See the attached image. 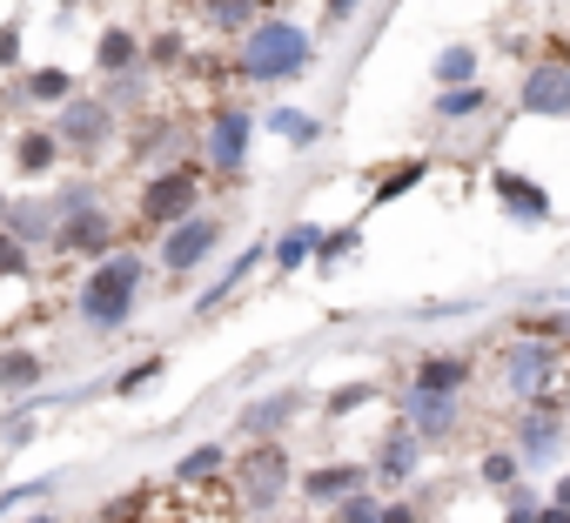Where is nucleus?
Instances as JSON below:
<instances>
[{
    "instance_id": "49",
    "label": "nucleus",
    "mask_w": 570,
    "mask_h": 523,
    "mask_svg": "<svg viewBox=\"0 0 570 523\" xmlns=\"http://www.w3.org/2000/svg\"><path fill=\"white\" fill-rule=\"evenodd\" d=\"M289 523H309V516H289Z\"/></svg>"
},
{
    "instance_id": "48",
    "label": "nucleus",
    "mask_w": 570,
    "mask_h": 523,
    "mask_svg": "<svg viewBox=\"0 0 570 523\" xmlns=\"http://www.w3.org/2000/svg\"><path fill=\"white\" fill-rule=\"evenodd\" d=\"M0 221H8V195H0Z\"/></svg>"
},
{
    "instance_id": "23",
    "label": "nucleus",
    "mask_w": 570,
    "mask_h": 523,
    "mask_svg": "<svg viewBox=\"0 0 570 523\" xmlns=\"http://www.w3.org/2000/svg\"><path fill=\"white\" fill-rule=\"evenodd\" d=\"M195 8H202V21H215L222 34H242L248 21H262L268 0H195Z\"/></svg>"
},
{
    "instance_id": "16",
    "label": "nucleus",
    "mask_w": 570,
    "mask_h": 523,
    "mask_svg": "<svg viewBox=\"0 0 570 523\" xmlns=\"http://www.w3.org/2000/svg\"><path fill=\"white\" fill-rule=\"evenodd\" d=\"M376 470H383L390 483H410V476L423 470V436H416L410 423H396V430L376 443Z\"/></svg>"
},
{
    "instance_id": "43",
    "label": "nucleus",
    "mask_w": 570,
    "mask_h": 523,
    "mask_svg": "<svg viewBox=\"0 0 570 523\" xmlns=\"http://www.w3.org/2000/svg\"><path fill=\"white\" fill-rule=\"evenodd\" d=\"M383 523H423V516H416L410 496H403V503H383Z\"/></svg>"
},
{
    "instance_id": "35",
    "label": "nucleus",
    "mask_w": 570,
    "mask_h": 523,
    "mask_svg": "<svg viewBox=\"0 0 570 523\" xmlns=\"http://www.w3.org/2000/svg\"><path fill=\"white\" fill-rule=\"evenodd\" d=\"M517 476H523V456H517V450H490V456H483V483H490V490H510Z\"/></svg>"
},
{
    "instance_id": "45",
    "label": "nucleus",
    "mask_w": 570,
    "mask_h": 523,
    "mask_svg": "<svg viewBox=\"0 0 570 523\" xmlns=\"http://www.w3.org/2000/svg\"><path fill=\"white\" fill-rule=\"evenodd\" d=\"M537 523H570V510L563 503H537Z\"/></svg>"
},
{
    "instance_id": "32",
    "label": "nucleus",
    "mask_w": 570,
    "mask_h": 523,
    "mask_svg": "<svg viewBox=\"0 0 570 523\" xmlns=\"http://www.w3.org/2000/svg\"><path fill=\"white\" fill-rule=\"evenodd\" d=\"M363 248V221H350V228H336V235H323V248H316V262L323 269H336V262H350Z\"/></svg>"
},
{
    "instance_id": "4",
    "label": "nucleus",
    "mask_w": 570,
    "mask_h": 523,
    "mask_svg": "<svg viewBox=\"0 0 570 523\" xmlns=\"http://www.w3.org/2000/svg\"><path fill=\"white\" fill-rule=\"evenodd\" d=\"M289 483H296L289 450H282L275 436H248V450H242V463H235V496H242L248 510H275L282 496H289Z\"/></svg>"
},
{
    "instance_id": "29",
    "label": "nucleus",
    "mask_w": 570,
    "mask_h": 523,
    "mask_svg": "<svg viewBox=\"0 0 570 523\" xmlns=\"http://www.w3.org/2000/svg\"><path fill=\"white\" fill-rule=\"evenodd\" d=\"M330 523H383V503H376L370 483H363V490H350V496L330 503Z\"/></svg>"
},
{
    "instance_id": "39",
    "label": "nucleus",
    "mask_w": 570,
    "mask_h": 523,
    "mask_svg": "<svg viewBox=\"0 0 570 523\" xmlns=\"http://www.w3.org/2000/svg\"><path fill=\"white\" fill-rule=\"evenodd\" d=\"M48 490H55V476H41V483H14L8 496H0V516H8L14 503H35V496H48Z\"/></svg>"
},
{
    "instance_id": "44",
    "label": "nucleus",
    "mask_w": 570,
    "mask_h": 523,
    "mask_svg": "<svg viewBox=\"0 0 570 523\" xmlns=\"http://www.w3.org/2000/svg\"><path fill=\"white\" fill-rule=\"evenodd\" d=\"M503 523H537V503H517V496H510V510H503Z\"/></svg>"
},
{
    "instance_id": "42",
    "label": "nucleus",
    "mask_w": 570,
    "mask_h": 523,
    "mask_svg": "<svg viewBox=\"0 0 570 523\" xmlns=\"http://www.w3.org/2000/svg\"><path fill=\"white\" fill-rule=\"evenodd\" d=\"M356 8H363V0H323V21H330V28H343Z\"/></svg>"
},
{
    "instance_id": "31",
    "label": "nucleus",
    "mask_w": 570,
    "mask_h": 523,
    "mask_svg": "<svg viewBox=\"0 0 570 523\" xmlns=\"http://www.w3.org/2000/svg\"><path fill=\"white\" fill-rule=\"evenodd\" d=\"M376 403V383H343V389H330V403H323V416H356V409H370Z\"/></svg>"
},
{
    "instance_id": "19",
    "label": "nucleus",
    "mask_w": 570,
    "mask_h": 523,
    "mask_svg": "<svg viewBox=\"0 0 570 523\" xmlns=\"http://www.w3.org/2000/svg\"><path fill=\"white\" fill-rule=\"evenodd\" d=\"M55 161H61V135L55 128H21L14 135V168L21 175H48Z\"/></svg>"
},
{
    "instance_id": "8",
    "label": "nucleus",
    "mask_w": 570,
    "mask_h": 523,
    "mask_svg": "<svg viewBox=\"0 0 570 523\" xmlns=\"http://www.w3.org/2000/svg\"><path fill=\"white\" fill-rule=\"evenodd\" d=\"M517 115H543V121H570V61H537L517 88Z\"/></svg>"
},
{
    "instance_id": "25",
    "label": "nucleus",
    "mask_w": 570,
    "mask_h": 523,
    "mask_svg": "<svg viewBox=\"0 0 570 523\" xmlns=\"http://www.w3.org/2000/svg\"><path fill=\"white\" fill-rule=\"evenodd\" d=\"M436 88H463V81H476V48H463V41H450L443 55H436Z\"/></svg>"
},
{
    "instance_id": "36",
    "label": "nucleus",
    "mask_w": 570,
    "mask_h": 523,
    "mask_svg": "<svg viewBox=\"0 0 570 523\" xmlns=\"http://www.w3.org/2000/svg\"><path fill=\"white\" fill-rule=\"evenodd\" d=\"M14 276H28V241L14 228H0V283H14Z\"/></svg>"
},
{
    "instance_id": "27",
    "label": "nucleus",
    "mask_w": 570,
    "mask_h": 523,
    "mask_svg": "<svg viewBox=\"0 0 570 523\" xmlns=\"http://www.w3.org/2000/svg\"><path fill=\"white\" fill-rule=\"evenodd\" d=\"M268 128H275L282 141H296V148H316V141H323V121H316V115H303V108H275V115H268Z\"/></svg>"
},
{
    "instance_id": "20",
    "label": "nucleus",
    "mask_w": 570,
    "mask_h": 523,
    "mask_svg": "<svg viewBox=\"0 0 570 523\" xmlns=\"http://www.w3.org/2000/svg\"><path fill=\"white\" fill-rule=\"evenodd\" d=\"M316 248H323V228L316 221H296L289 235L268 248V262H275V269H303V262H316Z\"/></svg>"
},
{
    "instance_id": "2",
    "label": "nucleus",
    "mask_w": 570,
    "mask_h": 523,
    "mask_svg": "<svg viewBox=\"0 0 570 523\" xmlns=\"http://www.w3.org/2000/svg\"><path fill=\"white\" fill-rule=\"evenodd\" d=\"M141 289H148V262H141V248H115V255H101L95 269H88L75 309H81V323H88L95 336H108V329H121V323L135 316Z\"/></svg>"
},
{
    "instance_id": "46",
    "label": "nucleus",
    "mask_w": 570,
    "mask_h": 523,
    "mask_svg": "<svg viewBox=\"0 0 570 523\" xmlns=\"http://www.w3.org/2000/svg\"><path fill=\"white\" fill-rule=\"evenodd\" d=\"M550 503H563V510H570V470L557 476V490H550Z\"/></svg>"
},
{
    "instance_id": "33",
    "label": "nucleus",
    "mask_w": 570,
    "mask_h": 523,
    "mask_svg": "<svg viewBox=\"0 0 570 523\" xmlns=\"http://www.w3.org/2000/svg\"><path fill=\"white\" fill-rule=\"evenodd\" d=\"M141 61H155V68H181V61H188V41H181V28H161V34L141 48Z\"/></svg>"
},
{
    "instance_id": "5",
    "label": "nucleus",
    "mask_w": 570,
    "mask_h": 523,
    "mask_svg": "<svg viewBox=\"0 0 570 523\" xmlns=\"http://www.w3.org/2000/svg\"><path fill=\"white\" fill-rule=\"evenodd\" d=\"M563 369H570V349H557V343H510L503 356H497V376H503V389H517L523 403L530 396H550L557 383H563Z\"/></svg>"
},
{
    "instance_id": "15",
    "label": "nucleus",
    "mask_w": 570,
    "mask_h": 523,
    "mask_svg": "<svg viewBox=\"0 0 570 523\" xmlns=\"http://www.w3.org/2000/svg\"><path fill=\"white\" fill-rule=\"evenodd\" d=\"M363 483H370V470H363L356 456H336V463L303 470V503H336V496H350V490H363Z\"/></svg>"
},
{
    "instance_id": "30",
    "label": "nucleus",
    "mask_w": 570,
    "mask_h": 523,
    "mask_svg": "<svg viewBox=\"0 0 570 523\" xmlns=\"http://www.w3.org/2000/svg\"><path fill=\"white\" fill-rule=\"evenodd\" d=\"M55 221H61L55 208H8V228H14L21 241H41V235L55 241Z\"/></svg>"
},
{
    "instance_id": "13",
    "label": "nucleus",
    "mask_w": 570,
    "mask_h": 523,
    "mask_svg": "<svg viewBox=\"0 0 570 523\" xmlns=\"http://www.w3.org/2000/svg\"><path fill=\"white\" fill-rule=\"evenodd\" d=\"M309 403V389L303 383H289V389H275V396H262V403H248L242 409V436H282L296 423V409Z\"/></svg>"
},
{
    "instance_id": "11",
    "label": "nucleus",
    "mask_w": 570,
    "mask_h": 523,
    "mask_svg": "<svg viewBox=\"0 0 570 523\" xmlns=\"http://www.w3.org/2000/svg\"><path fill=\"white\" fill-rule=\"evenodd\" d=\"M55 248L61 255H81V262H101V255H115V221H108V208H75V215H61L55 221Z\"/></svg>"
},
{
    "instance_id": "40",
    "label": "nucleus",
    "mask_w": 570,
    "mask_h": 523,
    "mask_svg": "<svg viewBox=\"0 0 570 523\" xmlns=\"http://www.w3.org/2000/svg\"><path fill=\"white\" fill-rule=\"evenodd\" d=\"M0 68H21V21H0Z\"/></svg>"
},
{
    "instance_id": "17",
    "label": "nucleus",
    "mask_w": 570,
    "mask_h": 523,
    "mask_svg": "<svg viewBox=\"0 0 570 523\" xmlns=\"http://www.w3.org/2000/svg\"><path fill=\"white\" fill-rule=\"evenodd\" d=\"M268 248H275V241H248V248H242V255L228 262V269H222V276L208 283V296H202L195 309H202V316H208V309H222V303H228V296H235V289H242V283H248V276L262 269V262H268Z\"/></svg>"
},
{
    "instance_id": "7",
    "label": "nucleus",
    "mask_w": 570,
    "mask_h": 523,
    "mask_svg": "<svg viewBox=\"0 0 570 523\" xmlns=\"http://www.w3.org/2000/svg\"><path fill=\"white\" fill-rule=\"evenodd\" d=\"M403 423H410L423 443L456 436V430H463V389H423V383H410V389H403Z\"/></svg>"
},
{
    "instance_id": "18",
    "label": "nucleus",
    "mask_w": 570,
    "mask_h": 523,
    "mask_svg": "<svg viewBox=\"0 0 570 523\" xmlns=\"http://www.w3.org/2000/svg\"><path fill=\"white\" fill-rule=\"evenodd\" d=\"M128 68H141V34H135V28H101V41H95V75L108 81V75H128Z\"/></svg>"
},
{
    "instance_id": "26",
    "label": "nucleus",
    "mask_w": 570,
    "mask_h": 523,
    "mask_svg": "<svg viewBox=\"0 0 570 523\" xmlns=\"http://www.w3.org/2000/svg\"><path fill=\"white\" fill-rule=\"evenodd\" d=\"M41 383V356L35 349H0V389H35Z\"/></svg>"
},
{
    "instance_id": "6",
    "label": "nucleus",
    "mask_w": 570,
    "mask_h": 523,
    "mask_svg": "<svg viewBox=\"0 0 570 523\" xmlns=\"http://www.w3.org/2000/svg\"><path fill=\"white\" fill-rule=\"evenodd\" d=\"M248 141H255V115H248V108H215L208 141H202V161H208L222 181H235V175L248 168Z\"/></svg>"
},
{
    "instance_id": "24",
    "label": "nucleus",
    "mask_w": 570,
    "mask_h": 523,
    "mask_svg": "<svg viewBox=\"0 0 570 523\" xmlns=\"http://www.w3.org/2000/svg\"><path fill=\"white\" fill-rule=\"evenodd\" d=\"M222 470H228V450H222V443H195V450L175 463V476H181V483H215Z\"/></svg>"
},
{
    "instance_id": "12",
    "label": "nucleus",
    "mask_w": 570,
    "mask_h": 523,
    "mask_svg": "<svg viewBox=\"0 0 570 523\" xmlns=\"http://www.w3.org/2000/svg\"><path fill=\"white\" fill-rule=\"evenodd\" d=\"M557 443H563V403L530 396V409H517V456L543 463V456H557Z\"/></svg>"
},
{
    "instance_id": "47",
    "label": "nucleus",
    "mask_w": 570,
    "mask_h": 523,
    "mask_svg": "<svg viewBox=\"0 0 570 523\" xmlns=\"http://www.w3.org/2000/svg\"><path fill=\"white\" fill-rule=\"evenodd\" d=\"M28 523H61V516H28Z\"/></svg>"
},
{
    "instance_id": "28",
    "label": "nucleus",
    "mask_w": 570,
    "mask_h": 523,
    "mask_svg": "<svg viewBox=\"0 0 570 523\" xmlns=\"http://www.w3.org/2000/svg\"><path fill=\"white\" fill-rule=\"evenodd\" d=\"M483 108H490V88H476V81L436 95V115H443V121H463V115H483Z\"/></svg>"
},
{
    "instance_id": "10",
    "label": "nucleus",
    "mask_w": 570,
    "mask_h": 523,
    "mask_svg": "<svg viewBox=\"0 0 570 523\" xmlns=\"http://www.w3.org/2000/svg\"><path fill=\"white\" fill-rule=\"evenodd\" d=\"M55 135H61V148H75V155H95L101 141H115V108H108V95H101V101L68 95V101H61Z\"/></svg>"
},
{
    "instance_id": "34",
    "label": "nucleus",
    "mask_w": 570,
    "mask_h": 523,
    "mask_svg": "<svg viewBox=\"0 0 570 523\" xmlns=\"http://www.w3.org/2000/svg\"><path fill=\"white\" fill-rule=\"evenodd\" d=\"M416 181H423V161H396V168H390V175L376 181V201H403V195H410Z\"/></svg>"
},
{
    "instance_id": "22",
    "label": "nucleus",
    "mask_w": 570,
    "mask_h": 523,
    "mask_svg": "<svg viewBox=\"0 0 570 523\" xmlns=\"http://www.w3.org/2000/svg\"><path fill=\"white\" fill-rule=\"evenodd\" d=\"M21 95L41 101V108H61V101L75 95V75H68V68H28V75H21Z\"/></svg>"
},
{
    "instance_id": "1",
    "label": "nucleus",
    "mask_w": 570,
    "mask_h": 523,
    "mask_svg": "<svg viewBox=\"0 0 570 523\" xmlns=\"http://www.w3.org/2000/svg\"><path fill=\"white\" fill-rule=\"evenodd\" d=\"M309 68H316L309 28L282 21V14L248 21L242 41H235V75H242V81H296V75H309Z\"/></svg>"
},
{
    "instance_id": "14",
    "label": "nucleus",
    "mask_w": 570,
    "mask_h": 523,
    "mask_svg": "<svg viewBox=\"0 0 570 523\" xmlns=\"http://www.w3.org/2000/svg\"><path fill=\"white\" fill-rule=\"evenodd\" d=\"M490 195H497L517 221H550V195H543L530 175H517V168H490Z\"/></svg>"
},
{
    "instance_id": "3",
    "label": "nucleus",
    "mask_w": 570,
    "mask_h": 523,
    "mask_svg": "<svg viewBox=\"0 0 570 523\" xmlns=\"http://www.w3.org/2000/svg\"><path fill=\"white\" fill-rule=\"evenodd\" d=\"M208 195V175L195 168V161H175V168H161L148 188H141V201H135V235H155V228H175L181 215H195V201Z\"/></svg>"
},
{
    "instance_id": "9",
    "label": "nucleus",
    "mask_w": 570,
    "mask_h": 523,
    "mask_svg": "<svg viewBox=\"0 0 570 523\" xmlns=\"http://www.w3.org/2000/svg\"><path fill=\"white\" fill-rule=\"evenodd\" d=\"M215 235H222V221H215V215H181V221L161 235V269H168V276L202 269V262L215 255Z\"/></svg>"
},
{
    "instance_id": "21",
    "label": "nucleus",
    "mask_w": 570,
    "mask_h": 523,
    "mask_svg": "<svg viewBox=\"0 0 570 523\" xmlns=\"http://www.w3.org/2000/svg\"><path fill=\"white\" fill-rule=\"evenodd\" d=\"M470 376H476V363H470V356H423L410 383H423V389H463Z\"/></svg>"
},
{
    "instance_id": "37",
    "label": "nucleus",
    "mask_w": 570,
    "mask_h": 523,
    "mask_svg": "<svg viewBox=\"0 0 570 523\" xmlns=\"http://www.w3.org/2000/svg\"><path fill=\"white\" fill-rule=\"evenodd\" d=\"M161 369H168V356H148V363H135V369H121V376H115V396H141V389H148V383H155Z\"/></svg>"
},
{
    "instance_id": "41",
    "label": "nucleus",
    "mask_w": 570,
    "mask_h": 523,
    "mask_svg": "<svg viewBox=\"0 0 570 523\" xmlns=\"http://www.w3.org/2000/svg\"><path fill=\"white\" fill-rule=\"evenodd\" d=\"M28 436H35V403L21 416H8V443H28Z\"/></svg>"
},
{
    "instance_id": "38",
    "label": "nucleus",
    "mask_w": 570,
    "mask_h": 523,
    "mask_svg": "<svg viewBox=\"0 0 570 523\" xmlns=\"http://www.w3.org/2000/svg\"><path fill=\"white\" fill-rule=\"evenodd\" d=\"M135 510H148V490H128V496H115V503L101 510V523H135Z\"/></svg>"
}]
</instances>
